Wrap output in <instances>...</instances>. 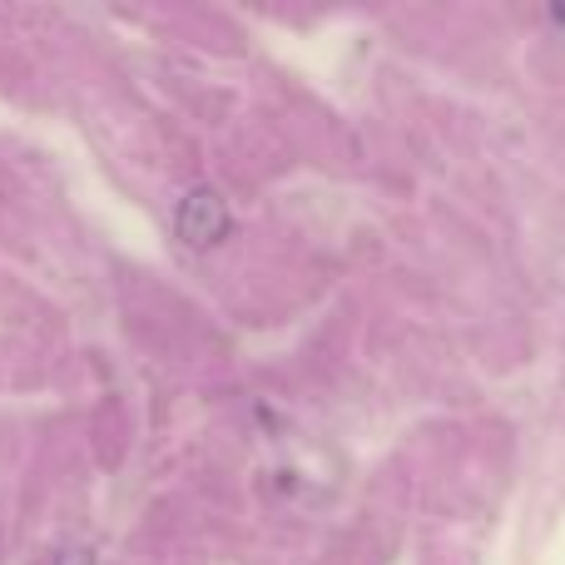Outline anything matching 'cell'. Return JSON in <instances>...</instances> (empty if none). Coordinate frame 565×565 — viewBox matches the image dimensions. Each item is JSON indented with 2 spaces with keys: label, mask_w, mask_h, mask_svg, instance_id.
<instances>
[{
  "label": "cell",
  "mask_w": 565,
  "mask_h": 565,
  "mask_svg": "<svg viewBox=\"0 0 565 565\" xmlns=\"http://www.w3.org/2000/svg\"><path fill=\"white\" fill-rule=\"evenodd\" d=\"M174 228L184 244L218 248L228 238V228H234V218H228V204L214 194V189H189L174 209Z\"/></svg>",
  "instance_id": "obj_1"
},
{
  "label": "cell",
  "mask_w": 565,
  "mask_h": 565,
  "mask_svg": "<svg viewBox=\"0 0 565 565\" xmlns=\"http://www.w3.org/2000/svg\"><path fill=\"white\" fill-rule=\"evenodd\" d=\"M60 565H95V556H89V551H65Z\"/></svg>",
  "instance_id": "obj_2"
}]
</instances>
